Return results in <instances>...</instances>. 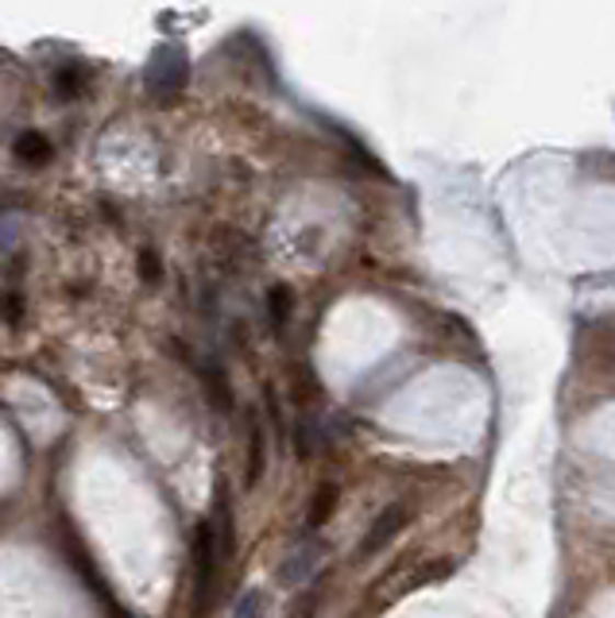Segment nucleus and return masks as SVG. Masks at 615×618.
Wrapping results in <instances>:
<instances>
[{
	"instance_id": "f257e3e1",
	"label": "nucleus",
	"mask_w": 615,
	"mask_h": 618,
	"mask_svg": "<svg viewBox=\"0 0 615 618\" xmlns=\"http://www.w3.org/2000/svg\"><path fill=\"white\" fill-rule=\"evenodd\" d=\"M186 73H190V66H186L182 47H159L148 66V85L156 93H179L182 85H186Z\"/></svg>"
},
{
	"instance_id": "f03ea898",
	"label": "nucleus",
	"mask_w": 615,
	"mask_h": 618,
	"mask_svg": "<svg viewBox=\"0 0 615 618\" xmlns=\"http://www.w3.org/2000/svg\"><path fill=\"white\" fill-rule=\"evenodd\" d=\"M402 526H407V506H402V503L387 506V511L379 514V518L368 526V534H364V541H361V546H356V557H361V561H368V557H376L379 549H387V546H391V537L399 534Z\"/></svg>"
},
{
	"instance_id": "7ed1b4c3",
	"label": "nucleus",
	"mask_w": 615,
	"mask_h": 618,
	"mask_svg": "<svg viewBox=\"0 0 615 618\" xmlns=\"http://www.w3.org/2000/svg\"><path fill=\"white\" fill-rule=\"evenodd\" d=\"M321 564V546L318 541H306V546H298L295 553L283 561V569H280V584L283 587H298V584H306L310 580V572L318 569Z\"/></svg>"
},
{
	"instance_id": "20e7f679",
	"label": "nucleus",
	"mask_w": 615,
	"mask_h": 618,
	"mask_svg": "<svg viewBox=\"0 0 615 618\" xmlns=\"http://www.w3.org/2000/svg\"><path fill=\"white\" fill-rule=\"evenodd\" d=\"M333 511H337V488H333V483H321L318 495H314L310 514H306V526H310V529H321L329 518H333Z\"/></svg>"
},
{
	"instance_id": "39448f33",
	"label": "nucleus",
	"mask_w": 615,
	"mask_h": 618,
	"mask_svg": "<svg viewBox=\"0 0 615 618\" xmlns=\"http://www.w3.org/2000/svg\"><path fill=\"white\" fill-rule=\"evenodd\" d=\"M16 154L24 159V163L39 167V163H47V159H50V144L39 136V131H24V136L16 139Z\"/></svg>"
},
{
	"instance_id": "423d86ee",
	"label": "nucleus",
	"mask_w": 615,
	"mask_h": 618,
	"mask_svg": "<svg viewBox=\"0 0 615 618\" xmlns=\"http://www.w3.org/2000/svg\"><path fill=\"white\" fill-rule=\"evenodd\" d=\"M263 615H267V595L260 587H248L237 599V607H232V618H263Z\"/></svg>"
},
{
	"instance_id": "0eeeda50",
	"label": "nucleus",
	"mask_w": 615,
	"mask_h": 618,
	"mask_svg": "<svg viewBox=\"0 0 615 618\" xmlns=\"http://www.w3.org/2000/svg\"><path fill=\"white\" fill-rule=\"evenodd\" d=\"M263 476V430L252 425V440H248V488Z\"/></svg>"
},
{
	"instance_id": "6e6552de",
	"label": "nucleus",
	"mask_w": 615,
	"mask_h": 618,
	"mask_svg": "<svg viewBox=\"0 0 615 618\" xmlns=\"http://www.w3.org/2000/svg\"><path fill=\"white\" fill-rule=\"evenodd\" d=\"M287 313H291L287 286H275V290H271V318H275V325H283V321H287Z\"/></svg>"
},
{
	"instance_id": "1a4fd4ad",
	"label": "nucleus",
	"mask_w": 615,
	"mask_h": 618,
	"mask_svg": "<svg viewBox=\"0 0 615 618\" xmlns=\"http://www.w3.org/2000/svg\"><path fill=\"white\" fill-rule=\"evenodd\" d=\"M314 610H318V587H314V592H306V599L298 603L295 610H291V618H310Z\"/></svg>"
}]
</instances>
